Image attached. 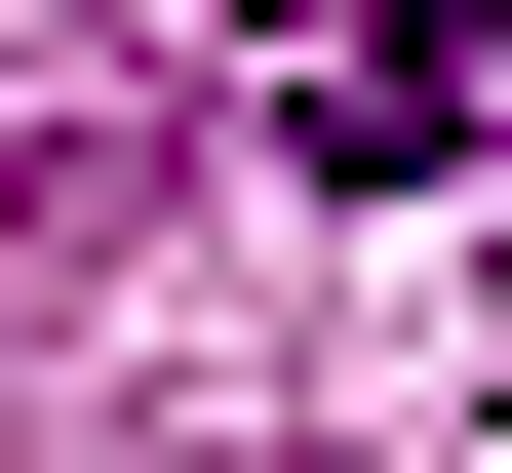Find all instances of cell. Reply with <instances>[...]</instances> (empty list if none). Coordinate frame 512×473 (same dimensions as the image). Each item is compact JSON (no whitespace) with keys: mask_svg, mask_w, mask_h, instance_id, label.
Wrapping results in <instances>:
<instances>
[{"mask_svg":"<svg viewBox=\"0 0 512 473\" xmlns=\"http://www.w3.org/2000/svg\"><path fill=\"white\" fill-rule=\"evenodd\" d=\"M473 0H316V79H276V158H316V198H434V158H473Z\"/></svg>","mask_w":512,"mask_h":473,"instance_id":"1","label":"cell"}]
</instances>
